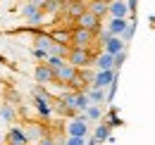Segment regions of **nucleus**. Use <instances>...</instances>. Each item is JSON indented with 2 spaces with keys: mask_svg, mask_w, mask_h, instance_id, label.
<instances>
[{
  "mask_svg": "<svg viewBox=\"0 0 155 145\" xmlns=\"http://www.w3.org/2000/svg\"><path fill=\"white\" fill-rule=\"evenodd\" d=\"M67 136H79V138H86L88 136V117L86 114H77L69 124H67Z\"/></svg>",
  "mask_w": 155,
  "mask_h": 145,
  "instance_id": "nucleus-3",
  "label": "nucleus"
},
{
  "mask_svg": "<svg viewBox=\"0 0 155 145\" xmlns=\"http://www.w3.org/2000/svg\"><path fill=\"white\" fill-rule=\"evenodd\" d=\"M34 79H36V83H41V86H50V83H55V72L48 67V62H41V64H36V69H34Z\"/></svg>",
  "mask_w": 155,
  "mask_h": 145,
  "instance_id": "nucleus-8",
  "label": "nucleus"
},
{
  "mask_svg": "<svg viewBox=\"0 0 155 145\" xmlns=\"http://www.w3.org/2000/svg\"><path fill=\"white\" fill-rule=\"evenodd\" d=\"M45 62H48V67H50V69L55 72V69H60V67H62V64H64L67 60H64V57H58V55H50V57H48Z\"/></svg>",
  "mask_w": 155,
  "mask_h": 145,
  "instance_id": "nucleus-22",
  "label": "nucleus"
},
{
  "mask_svg": "<svg viewBox=\"0 0 155 145\" xmlns=\"http://www.w3.org/2000/svg\"><path fill=\"white\" fill-rule=\"evenodd\" d=\"M124 62H127V50H122V53L115 55V72L122 69V64H124Z\"/></svg>",
  "mask_w": 155,
  "mask_h": 145,
  "instance_id": "nucleus-23",
  "label": "nucleus"
},
{
  "mask_svg": "<svg viewBox=\"0 0 155 145\" xmlns=\"http://www.w3.org/2000/svg\"><path fill=\"white\" fill-rule=\"evenodd\" d=\"M96 69H115V55H110V53H98V57H96Z\"/></svg>",
  "mask_w": 155,
  "mask_h": 145,
  "instance_id": "nucleus-14",
  "label": "nucleus"
},
{
  "mask_svg": "<svg viewBox=\"0 0 155 145\" xmlns=\"http://www.w3.org/2000/svg\"><path fill=\"white\" fill-rule=\"evenodd\" d=\"M105 2H107V5H110V2H112V0H105Z\"/></svg>",
  "mask_w": 155,
  "mask_h": 145,
  "instance_id": "nucleus-29",
  "label": "nucleus"
},
{
  "mask_svg": "<svg viewBox=\"0 0 155 145\" xmlns=\"http://www.w3.org/2000/svg\"><path fill=\"white\" fill-rule=\"evenodd\" d=\"M84 114L88 117V121H98V124L105 119V117H103V107H100V105H93V102L88 105V109H86Z\"/></svg>",
  "mask_w": 155,
  "mask_h": 145,
  "instance_id": "nucleus-19",
  "label": "nucleus"
},
{
  "mask_svg": "<svg viewBox=\"0 0 155 145\" xmlns=\"http://www.w3.org/2000/svg\"><path fill=\"white\" fill-rule=\"evenodd\" d=\"M110 136H112V126L107 124V121H100L98 128L93 131V138H96L98 143H105V140H110Z\"/></svg>",
  "mask_w": 155,
  "mask_h": 145,
  "instance_id": "nucleus-15",
  "label": "nucleus"
},
{
  "mask_svg": "<svg viewBox=\"0 0 155 145\" xmlns=\"http://www.w3.org/2000/svg\"><path fill=\"white\" fill-rule=\"evenodd\" d=\"M98 55L93 50H88V48H77V45H72L69 48V55H67V62H72L74 67L79 69H88L93 62H96Z\"/></svg>",
  "mask_w": 155,
  "mask_h": 145,
  "instance_id": "nucleus-1",
  "label": "nucleus"
},
{
  "mask_svg": "<svg viewBox=\"0 0 155 145\" xmlns=\"http://www.w3.org/2000/svg\"><path fill=\"white\" fill-rule=\"evenodd\" d=\"M98 43V36L93 31H88V29H81V26H74L72 29V45H77V48H93Z\"/></svg>",
  "mask_w": 155,
  "mask_h": 145,
  "instance_id": "nucleus-2",
  "label": "nucleus"
},
{
  "mask_svg": "<svg viewBox=\"0 0 155 145\" xmlns=\"http://www.w3.org/2000/svg\"><path fill=\"white\" fill-rule=\"evenodd\" d=\"M127 5H129V10H131V14H136V7H138V0H127Z\"/></svg>",
  "mask_w": 155,
  "mask_h": 145,
  "instance_id": "nucleus-26",
  "label": "nucleus"
},
{
  "mask_svg": "<svg viewBox=\"0 0 155 145\" xmlns=\"http://www.w3.org/2000/svg\"><path fill=\"white\" fill-rule=\"evenodd\" d=\"M134 34H136V21H131V19H129V26L124 29V34H122V40H124V43H131Z\"/></svg>",
  "mask_w": 155,
  "mask_h": 145,
  "instance_id": "nucleus-21",
  "label": "nucleus"
},
{
  "mask_svg": "<svg viewBox=\"0 0 155 145\" xmlns=\"http://www.w3.org/2000/svg\"><path fill=\"white\" fill-rule=\"evenodd\" d=\"M110 17H124V19L131 17V10H129L127 0H112L110 2Z\"/></svg>",
  "mask_w": 155,
  "mask_h": 145,
  "instance_id": "nucleus-9",
  "label": "nucleus"
},
{
  "mask_svg": "<svg viewBox=\"0 0 155 145\" xmlns=\"http://www.w3.org/2000/svg\"><path fill=\"white\" fill-rule=\"evenodd\" d=\"M62 145H64V143H62Z\"/></svg>",
  "mask_w": 155,
  "mask_h": 145,
  "instance_id": "nucleus-30",
  "label": "nucleus"
},
{
  "mask_svg": "<svg viewBox=\"0 0 155 145\" xmlns=\"http://www.w3.org/2000/svg\"><path fill=\"white\" fill-rule=\"evenodd\" d=\"M64 145H86V138H79V136H67Z\"/></svg>",
  "mask_w": 155,
  "mask_h": 145,
  "instance_id": "nucleus-24",
  "label": "nucleus"
},
{
  "mask_svg": "<svg viewBox=\"0 0 155 145\" xmlns=\"http://www.w3.org/2000/svg\"><path fill=\"white\" fill-rule=\"evenodd\" d=\"M21 14H24V19H26V21H29L31 26H38L41 21L45 19V12L41 10V5H36V2H31V0H29V2L24 5V10H21Z\"/></svg>",
  "mask_w": 155,
  "mask_h": 145,
  "instance_id": "nucleus-7",
  "label": "nucleus"
},
{
  "mask_svg": "<svg viewBox=\"0 0 155 145\" xmlns=\"http://www.w3.org/2000/svg\"><path fill=\"white\" fill-rule=\"evenodd\" d=\"M88 12H93L96 17L105 19V17H110V5L105 0H88Z\"/></svg>",
  "mask_w": 155,
  "mask_h": 145,
  "instance_id": "nucleus-10",
  "label": "nucleus"
},
{
  "mask_svg": "<svg viewBox=\"0 0 155 145\" xmlns=\"http://www.w3.org/2000/svg\"><path fill=\"white\" fill-rule=\"evenodd\" d=\"M7 145H21V143H7Z\"/></svg>",
  "mask_w": 155,
  "mask_h": 145,
  "instance_id": "nucleus-28",
  "label": "nucleus"
},
{
  "mask_svg": "<svg viewBox=\"0 0 155 145\" xmlns=\"http://www.w3.org/2000/svg\"><path fill=\"white\" fill-rule=\"evenodd\" d=\"M88 98H91V102L93 105H103V102H107V88H88Z\"/></svg>",
  "mask_w": 155,
  "mask_h": 145,
  "instance_id": "nucleus-17",
  "label": "nucleus"
},
{
  "mask_svg": "<svg viewBox=\"0 0 155 145\" xmlns=\"http://www.w3.org/2000/svg\"><path fill=\"white\" fill-rule=\"evenodd\" d=\"M36 145H55V140H53L50 136H43V138H41V140H38Z\"/></svg>",
  "mask_w": 155,
  "mask_h": 145,
  "instance_id": "nucleus-25",
  "label": "nucleus"
},
{
  "mask_svg": "<svg viewBox=\"0 0 155 145\" xmlns=\"http://www.w3.org/2000/svg\"><path fill=\"white\" fill-rule=\"evenodd\" d=\"M0 119L7 121V124L17 119V112H15V107H12L10 102H2V105H0Z\"/></svg>",
  "mask_w": 155,
  "mask_h": 145,
  "instance_id": "nucleus-20",
  "label": "nucleus"
},
{
  "mask_svg": "<svg viewBox=\"0 0 155 145\" xmlns=\"http://www.w3.org/2000/svg\"><path fill=\"white\" fill-rule=\"evenodd\" d=\"M117 74L119 72H115V69H98L96 74H93V88H110L112 83L117 81Z\"/></svg>",
  "mask_w": 155,
  "mask_h": 145,
  "instance_id": "nucleus-6",
  "label": "nucleus"
},
{
  "mask_svg": "<svg viewBox=\"0 0 155 145\" xmlns=\"http://www.w3.org/2000/svg\"><path fill=\"white\" fill-rule=\"evenodd\" d=\"M86 145H100V143H98V140H96V138H93V136H91V138L86 136Z\"/></svg>",
  "mask_w": 155,
  "mask_h": 145,
  "instance_id": "nucleus-27",
  "label": "nucleus"
},
{
  "mask_svg": "<svg viewBox=\"0 0 155 145\" xmlns=\"http://www.w3.org/2000/svg\"><path fill=\"white\" fill-rule=\"evenodd\" d=\"M7 143H21V145H29V136H26V131L19 126H12L7 131Z\"/></svg>",
  "mask_w": 155,
  "mask_h": 145,
  "instance_id": "nucleus-13",
  "label": "nucleus"
},
{
  "mask_svg": "<svg viewBox=\"0 0 155 145\" xmlns=\"http://www.w3.org/2000/svg\"><path fill=\"white\" fill-rule=\"evenodd\" d=\"M74 26L88 29V31H93V34L98 36V34L103 31V19H100V17H96L93 12H88V10H86V12H84V14H81V17H79L77 21H74Z\"/></svg>",
  "mask_w": 155,
  "mask_h": 145,
  "instance_id": "nucleus-4",
  "label": "nucleus"
},
{
  "mask_svg": "<svg viewBox=\"0 0 155 145\" xmlns=\"http://www.w3.org/2000/svg\"><path fill=\"white\" fill-rule=\"evenodd\" d=\"M127 26H129V19L124 17H110V21H107V29H110L112 36H122Z\"/></svg>",
  "mask_w": 155,
  "mask_h": 145,
  "instance_id": "nucleus-11",
  "label": "nucleus"
},
{
  "mask_svg": "<svg viewBox=\"0 0 155 145\" xmlns=\"http://www.w3.org/2000/svg\"><path fill=\"white\" fill-rule=\"evenodd\" d=\"M79 74V67H74L72 62H64L60 69H55V83H62L64 88L74 81V76Z\"/></svg>",
  "mask_w": 155,
  "mask_h": 145,
  "instance_id": "nucleus-5",
  "label": "nucleus"
},
{
  "mask_svg": "<svg viewBox=\"0 0 155 145\" xmlns=\"http://www.w3.org/2000/svg\"><path fill=\"white\" fill-rule=\"evenodd\" d=\"M62 2L64 0H45L41 5V10L45 12V17H55V14H60V10H62Z\"/></svg>",
  "mask_w": 155,
  "mask_h": 145,
  "instance_id": "nucleus-16",
  "label": "nucleus"
},
{
  "mask_svg": "<svg viewBox=\"0 0 155 145\" xmlns=\"http://www.w3.org/2000/svg\"><path fill=\"white\" fill-rule=\"evenodd\" d=\"M122 50H127V43L122 40V36H110L105 40V53L117 55V53H122Z\"/></svg>",
  "mask_w": 155,
  "mask_h": 145,
  "instance_id": "nucleus-12",
  "label": "nucleus"
},
{
  "mask_svg": "<svg viewBox=\"0 0 155 145\" xmlns=\"http://www.w3.org/2000/svg\"><path fill=\"white\" fill-rule=\"evenodd\" d=\"M34 43H36V48H41V50H48L50 53V48H53V36L50 34H43V31H38L36 34V38H34Z\"/></svg>",
  "mask_w": 155,
  "mask_h": 145,
  "instance_id": "nucleus-18",
  "label": "nucleus"
}]
</instances>
